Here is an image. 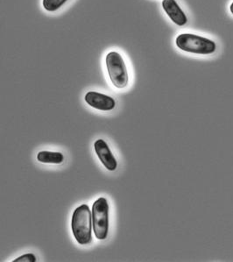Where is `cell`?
I'll return each instance as SVG.
<instances>
[{"mask_svg":"<svg viewBox=\"0 0 233 262\" xmlns=\"http://www.w3.org/2000/svg\"><path fill=\"white\" fill-rule=\"evenodd\" d=\"M71 230L79 245L87 246L92 242V211L88 204H81L73 211Z\"/></svg>","mask_w":233,"mask_h":262,"instance_id":"cell-1","label":"cell"},{"mask_svg":"<svg viewBox=\"0 0 233 262\" xmlns=\"http://www.w3.org/2000/svg\"><path fill=\"white\" fill-rule=\"evenodd\" d=\"M176 45L183 52L195 55H212L217 50L215 41L194 34H181L176 37Z\"/></svg>","mask_w":233,"mask_h":262,"instance_id":"cell-2","label":"cell"},{"mask_svg":"<svg viewBox=\"0 0 233 262\" xmlns=\"http://www.w3.org/2000/svg\"><path fill=\"white\" fill-rule=\"evenodd\" d=\"M107 73L112 85L117 89H124L129 83V73L124 57L120 53L111 51L105 56Z\"/></svg>","mask_w":233,"mask_h":262,"instance_id":"cell-3","label":"cell"},{"mask_svg":"<svg viewBox=\"0 0 233 262\" xmlns=\"http://www.w3.org/2000/svg\"><path fill=\"white\" fill-rule=\"evenodd\" d=\"M109 204L101 196L92 205L93 232L98 241H104L109 233Z\"/></svg>","mask_w":233,"mask_h":262,"instance_id":"cell-4","label":"cell"},{"mask_svg":"<svg viewBox=\"0 0 233 262\" xmlns=\"http://www.w3.org/2000/svg\"><path fill=\"white\" fill-rule=\"evenodd\" d=\"M84 100L90 106L102 112H111L116 107L114 98L100 92H87L84 96Z\"/></svg>","mask_w":233,"mask_h":262,"instance_id":"cell-5","label":"cell"},{"mask_svg":"<svg viewBox=\"0 0 233 262\" xmlns=\"http://www.w3.org/2000/svg\"><path fill=\"white\" fill-rule=\"evenodd\" d=\"M95 152L97 154V157L104 166L107 170L113 172L118 168V162L116 160L115 156H113L112 150L110 148L108 144L105 140L99 139L95 141Z\"/></svg>","mask_w":233,"mask_h":262,"instance_id":"cell-6","label":"cell"},{"mask_svg":"<svg viewBox=\"0 0 233 262\" xmlns=\"http://www.w3.org/2000/svg\"><path fill=\"white\" fill-rule=\"evenodd\" d=\"M161 6L164 12H166V15L174 24L178 27H183L188 23V17L176 0H162Z\"/></svg>","mask_w":233,"mask_h":262,"instance_id":"cell-7","label":"cell"},{"mask_svg":"<svg viewBox=\"0 0 233 262\" xmlns=\"http://www.w3.org/2000/svg\"><path fill=\"white\" fill-rule=\"evenodd\" d=\"M37 160L45 164H61L64 162V156L60 152L40 151L37 155Z\"/></svg>","mask_w":233,"mask_h":262,"instance_id":"cell-8","label":"cell"},{"mask_svg":"<svg viewBox=\"0 0 233 262\" xmlns=\"http://www.w3.org/2000/svg\"><path fill=\"white\" fill-rule=\"evenodd\" d=\"M69 0H43V8L49 12H55L68 2Z\"/></svg>","mask_w":233,"mask_h":262,"instance_id":"cell-9","label":"cell"},{"mask_svg":"<svg viewBox=\"0 0 233 262\" xmlns=\"http://www.w3.org/2000/svg\"><path fill=\"white\" fill-rule=\"evenodd\" d=\"M36 256L32 253H25L17 259H13L12 262H36Z\"/></svg>","mask_w":233,"mask_h":262,"instance_id":"cell-10","label":"cell"},{"mask_svg":"<svg viewBox=\"0 0 233 262\" xmlns=\"http://www.w3.org/2000/svg\"><path fill=\"white\" fill-rule=\"evenodd\" d=\"M230 12H231V13H232V14H233V2H232V3L230 4Z\"/></svg>","mask_w":233,"mask_h":262,"instance_id":"cell-11","label":"cell"}]
</instances>
